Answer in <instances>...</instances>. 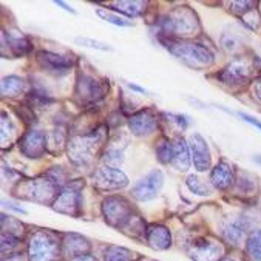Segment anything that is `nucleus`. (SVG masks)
<instances>
[{"label": "nucleus", "mask_w": 261, "mask_h": 261, "mask_svg": "<svg viewBox=\"0 0 261 261\" xmlns=\"http://www.w3.org/2000/svg\"><path fill=\"white\" fill-rule=\"evenodd\" d=\"M247 253L253 261H261V229L253 230L247 238Z\"/></svg>", "instance_id": "obj_25"}, {"label": "nucleus", "mask_w": 261, "mask_h": 261, "mask_svg": "<svg viewBox=\"0 0 261 261\" xmlns=\"http://www.w3.org/2000/svg\"><path fill=\"white\" fill-rule=\"evenodd\" d=\"M103 160H106L107 163H110V164H118V163L122 161V151H121L119 148L112 147V148L107 150L106 158H103Z\"/></svg>", "instance_id": "obj_32"}, {"label": "nucleus", "mask_w": 261, "mask_h": 261, "mask_svg": "<svg viewBox=\"0 0 261 261\" xmlns=\"http://www.w3.org/2000/svg\"><path fill=\"white\" fill-rule=\"evenodd\" d=\"M223 246L215 241H199L192 246L190 256L195 261H218L223 255Z\"/></svg>", "instance_id": "obj_15"}, {"label": "nucleus", "mask_w": 261, "mask_h": 261, "mask_svg": "<svg viewBox=\"0 0 261 261\" xmlns=\"http://www.w3.org/2000/svg\"><path fill=\"white\" fill-rule=\"evenodd\" d=\"M250 76V67L246 61L237 59L233 61L230 65H227L220 74L218 77L229 85H235V84H244Z\"/></svg>", "instance_id": "obj_14"}, {"label": "nucleus", "mask_w": 261, "mask_h": 261, "mask_svg": "<svg viewBox=\"0 0 261 261\" xmlns=\"http://www.w3.org/2000/svg\"><path fill=\"white\" fill-rule=\"evenodd\" d=\"M76 43L84 45V46H90V48H96L100 51H112V46H109L107 43H102V42H97V40H93L88 37H76Z\"/></svg>", "instance_id": "obj_31"}, {"label": "nucleus", "mask_w": 261, "mask_h": 261, "mask_svg": "<svg viewBox=\"0 0 261 261\" xmlns=\"http://www.w3.org/2000/svg\"><path fill=\"white\" fill-rule=\"evenodd\" d=\"M164 184V175L161 170H151L144 178H141L132 189V195L138 201H150L156 198Z\"/></svg>", "instance_id": "obj_7"}, {"label": "nucleus", "mask_w": 261, "mask_h": 261, "mask_svg": "<svg viewBox=\"0 0 261 261\" xmlns=\"http://www.w3.org/2000/svg\"><path fill=\"white\" fill-rule=\"evenodd\" d=\"M223 261H235V259H223Z\"/></svg>", "instance_id": "obj_40"}, {"label": "nucleus", "mask_w": 261, "mask_h": 261, "mask_svg": "<svg viewBox=\"0 0 261 261\" xmlns=\"http://www.w3.org/2000/svg\"><path fill=\"white\" fill-rule=\"evenodd\" d=\"M187 186H189V189L195 195H199V196H208V195H212V187L208 186L207 182H204L202 179H199L196 175H190L187 178Z\"/></svg>", "instance_id": "obj_26"}, {"label": "nucleus", "mask_w": 261, "mask_h": 261, "mask_svg": "<svg viewBox=\"0 0 261 261\" xmlns=\"http://www.w3.org/2000/svg\"><path fill=\"white\" fill-rule=\"evenodd\" d=\"M253 93H255L256 97L261 99V77L258 81H255V84H253Z\"/></svg>", "instance_id": "obj_35"}, {"label": "nucleus", "mask_w": 261, "mask_h": 261, "mask_svg": "<svg viewBox=\"0 0 261 261\" xmlns=\"http://www.w3.org/2000/svg\"><path fill=\"white\" fill-rule=\"evenodd\" d=\"M211 181L214 184V187L220 189V190H226L230 187V184L233 182V170L232 167L221 161L218 166H215V169L211 173Z\"/></svg>", "instance_id": "obj_18"}, {"label": "nucleus", "mask_w": 261, "mask_h": 261, "mask_svg": "<svg viewBox=\"0 0 261 261\" xmlns=\"http://www.w3.org/2000/svg\"><path fill=\"white\" fill-rule=\"evenodd\" d=\"M53 207H55V211L65 214V215H73V217L79 215V211H81L79 189H76L74 186L64 189L56 198V201L53 202Z\"/></svg>", "instance_id": "obj_11"}, {"label": "nucleus", "mask_w": 261, "mask_h": 261, "mask_svg": "<svg viewBox=\"0 0 261 261\" xmlns=\"http://www.w3.org/2000/svg\"><path fill=\"white\" fill-rule=\"evenodd\" d=\"M147 240L153 249L166 250L172 244V235L170 230L164 226H151L147 230Z\"/></svg>", "instance_id": "obj_17"}, {"label": "nucleus", "mask_w": 261, "mask_h": 261, "mask_svg": "<svg viewBox=\"0 0 261 261\" xmlns=\"http://www.w3.org/2000/svg\"><path fill=\"white\" fill-rule=\"evenodd\" d=\"M14 135V125L10 121V118H7V115H2V144L7 145V141L10 142L11 138Z\"/></svg>", "instance_id": "obj_30"}, {"label": "nucleus", "mask_w": 261, "mask_h": 261, "mask_svg": "<svg viewBox=\"0 0 261 261\" xmlns=\"http://www.w3.org/2000/svg\"><path fill=\"white\" fill-rule=\"evenodd\" d=\"M189 147L192 153V161L198 172H205L211 169L212 158H211V150L205 142V139L199 133H192L189 139Z\"/></svg>", "instance_id": "obj_9"}, {"label": "nucleus", "mask_w": 261, "mask_h": 261, "mask_svg": "<svg viewBox=\"0 0 261 261\" xmlns=\"http://www.w3.org/2000/svg\"><path fill=\"white\" fill-rule=\"evenodd\" d=\"M102 212L106 221L115 227H124L132 220V205L121 196H110L103 201Z\"/></svg>", "instance_id": "obj_6"}, {"label": "nucleus", "mask_w": 261, "mask_h": 261, "mask_svg": "<svg viewBox=\"0 0 261 261\" xmlns=\"http://www.w3.org/2000/svg\"><path fill=\"white\" fill-rule=\"evenodd\" d=\"M5 36L8 37V45L14 56H23L30 51V40L20 31H10L8 34L5 33Z\"/></svg>", "instance_id": "obj_21"}, {"label": "nucleus", "mask_w": 261, "mask_h": 261, "mask_svg": "<svg viewBox=\"0 0 261 261\" xmlns=\"http://www.w3.org/2000/svg\"><path fill=\"white\" fill-rule=\"evenodd\" d=\"M172 166L179 170L186 172L190 167V154H189V145L184 139H176L173 142V156H172Z\"/></svg>", "instance_id": "obj_19"}, {"label": "nucleus", "mask_w": 261, "mask_h": 261, "mask_svg": "<svg viewBox=\"0 0 261 261\" xmlns=\"http://www.w3.org/2000/svg\"><path fill=\"white\" fill-rule=\"evenodd\" d=\"M103 96L102 85L91 76L82 74L79 76L77 85H76V97L81 103H94Z\"/></svg>", "instance_id": "obj_10"}, {"label": "nucleus", "mask_w": 261, "mask_h": 261, "mask_svg": "<svg viewBox=\"0 0 261 261\" xmlns=\"http://www.w3.org/2000/svg\"><path fill=\"white\" fill-rule=\"evenodd\" d=\"M128 87H130L132 90H135V91H139V93H145V91H144V88H141V87H138V85H135V84H128Z\"/></svg>", "instance_id": "obj_38"}, {"label": "nucleus", "mask_w": 261, "mask_h": 261, "mask_svg": "<svg viewBox=\"0 0 261 261\" xmlns=\"http://www.w3.org/2000/svg\"><path fill=\"white\" fill-rule=\"evenodd\" d=\"M156 154L161 163L167 164L172 163V156H173V144H170L169 141H161L156 147Z\"/></svg>", "instance_id": "obj_29"}, {"label": "nucleus", "mask_w": 261, "mask_h": 261, "mask_svg": "<svg viewBox=\"0 0 261 261\" xmlns=\"http://www.w3.org/2000/svg\"><path fill=\"white\" fill-rule=\"evenodd\" d=\"M22 195L34 202H51L56 201V198L59 196V187L56 179L51 178H37V179H31L28 182H25L22 186Z\"/></svg>", "instance_id": "obj_4"}, {"label": "nucleus", "mask_w": 261, "mask_h": 261, "mask_svg": "<svg viewBox=\"0 0 261 261\" xmlns=\"http://www.w3.org/2000/svg\"><path fill=\"white\" fill-rule=\"evenodd\" d=\"M145 2H115L113 8L115 11H121L124 14H127L128 17H136L139 14H142V11L145 10Z\"/></svg>", "instance_id": "obj_23"}, {"label": "nucleus", "mask_w": 261, "mask_h": 261, "mask_svg": "<svg viewBox=\"0 0 261 261\" xmlns=\"http://www.w3.org/2000/svg\"><path fill=\"white\" fill-rule=\"evenodd\" d=\"M160 27L167 36H189L198 31L199 23L193 11L189 8H178L164 16L160 22Z\"/></svg>", "instance_id": "obj_2"}, {"label": "nucleus", "mask_w": 261, "mask_h": 261, "mask_svg": "<svg viewBox=\"0 0 261 261\" xmlns=\"http://www.w3.org/2000/svg\"><path fill=\"white\" fill-rule=\"evenodd\" d=\"M240 116H241L246 122H249V124H252V125H255L256 128H259V130H261V122H259V121H256L255 118H252V116H249V115H246V113H240Z\"/></svg>", "instance_id": "obj_34"}, {"label": "nucleus", "mask_w": 261, "mask_h": 261, "mask_svg": "<svg viewBox=\"0 0 261 261\" xmlns=\"http://www.w3.org/2000/svg\"><path fill=\"white\" fill-rule=\"evenodd\" d=\"M100 142V133L94 132L84 136H74L68 142V156L74 166H88L93 160V153Z\"/></svg>", "instance_id": "obj_3"}, {"label": "nucleus", "mask_w": 261, "mask_h": 261, "mask_svg": "<svg viewBox=\"0 0 261 261\" xmlns=\"http://www.w3.org/2000/svg\"><path fill=\"white\" fill-rule=\"evenodd\" d=\"M90 246L87 243L85 238H82L81 235H76V233H70L67 235V240L64 243V252L65 255L68 256H81V255H87Z\"/></svg>", "instance_id": "obj_20"}, {"label": "nucleus", "mask_w": 261, "mask_h": 261, "mask_svg": "<svg viewBox=\"0 0 261 261\" xmlns=\"http://www.w3.org/2000/svg\"><path fill=\"white\" fill-rule=\"evenodd\" d=\"M39 64L48 71H67L73 67V59L68 56H61L51 51H40L37 53Z\"/></svg>", "instance_id": "obj_16"}, {"label": "nucleus", "mask_w": 261, "mask_h": 261, "mask_svg": "<svg viewBox=\"0 0 261 261\" xmlns=\"http://www.w3.org/2000/svg\"><path fill=\"white\" fill-rule=\"evenodd\" d=\"M96 14H97L100 19H103L106 22H110V23H113V25H116V27H130V25H132V22L127 20L125 17L116 16V14H113L112 11H107V10L99 8V10H96Z\"/></svg>", "instance_id": "obj_27"}, {"label": "nucleus", "mask_w": 261, "mask_h": 261, "mask_svg": "<svg viewBox=\"0 0 261 261\" xmlns=\"http://www.w3.org/2000/svg\"><path fill=\"white\" fill-rule=\"evenodd\" d=\"M230 10L233 11V13H238V14H246V13H249L252 8L250 7H253V4L252 2H232L230 4Z\"/></svg>", "instance_id": "obj_33"}, {"label": "nucleus", "mask_w": 261, "mask_h": 261, "mask_svg": "<svg viewBox=\"0 0 261 261\" xmlns=\"http://www.w3.org/2000/svg\"><path fill=\"white\" fill-rule=\"evenodd\" d=\"M244 230H246V226H243L241 223H233L224 230V238L233 244H238L241 237L244 235Z\"/></svg>", "instance_id": "obj_28"}, {"label": "nucleus", "mask_w": 261, "mask_h": 261, "mask_svg": "<svg viewBox=\"0 0 261 261\" xmlns=\"http://www.w3.org/2000/svg\"><path fill=\"white\" fill-rule=\"evenodd\" d=\"M163 43L167 46V49L173 56L181 59L189 67L201 68V67L211 65L214 62V55L202 45L184 43V42H172V40H163Z\"/></svg>", "instance_id": "obj_1"}, {"label": "nucleus", "mask_w": 261, "mask_h": 261, "mask_svg": "<svg viewBox=\"0 0 261 261\" xmlns=\"http://www.w3.org/2000/svg\"><path fill=\"white\" fill-rule=\"evenodd\" d=\"M56 5H58V7H62V8H64L65 11H70V13H73V14H76V11H74V10H73L71 7H68L67 4H64V2H61V0H58V2H56Z\"/></svg>", "instance_id": "obj_37"}, {"label": "nucleus", "mask_w": 261, "mask_h": 261, "mask_svg": "<svg viewBox=\"0 0 261 261\" xmlns=\"http://www.w3.org/2000/svg\"><path fill=\"white\" fill-rule=\"evenodd\" d=\"M19 147L27 158L37 160L46 150V136L39 130H31L20 139Z\"/></svg>", "instance_id": "obj_12"}, {"label": "nucleus", "mask_w": 261, "mask_h": 261, "mask_svg": "<svg viewBox=\"0 0 261 261\" xmlns=\"http://www.w3.org/2000/svg\"><path fill=\"white\" fill-rule=\"evenodd\" d=\"M8 261H22L19 255H8Z\"/></svg>", "instance_id": "obj_39"}, {"label": "nucleus", "mask_w": 261, "mask_h": 261, "mask_svg": "<svg viewBox=\"0 0 261 261\" xmlns=\"http://www.w3.org/2000/svg\"><path fill=\"white\" fill-rule=\"evenodd\" d=\"M59 244L46 232H36L30 241V261H58Z\"/></svg>", "instance_id": "obj_5"}, {"label": "nucleus", "mask_w": 261, "mask_h": 261, "mask_svg": "<svg viewBox=\"0 0 261 261\" xmlns=\"http://www.w3.org/2000/svg\"><path fill=\"white\" fill-rule=\"evenodd\" d=\"M103 261H133V252L119 246H109L103 252Z\"/></svg>", "instance_id": "obj_22"}, {"label": "nucleus", "mask_w": 261, "mask_h": 261, "mask_svg": "<svg viewBox=\"0 0 261 261\" xmlns=\"http://www.w3.org/2000/svg\"><path fill=\"white\" fill-rule=\"evenodd\" d=\"M147 261H150V259H147Z\"/></svg>", "instance_id": "obj_41"}, {"label": "nucleus", "mask_w": 261, "mask_h": 261, "mask_svg": "<svg viewBox=\"0 0 261 261\" xmlns=\"http://www.w3.org/2000/svg\"><path fill=\"white\" fill-rule=\"evenodd\" d=\"M23 88H25V82H23V79H20L17 76H8L2 82V94L4 96H17L19 93L23 91Z\"/></svg>", "instance_id": "obj_24"}, {"label": "nucleus", "mask_w": 261, "mask_h": 261, "mask_svg": "<svg viewBox=\"0 0 261 261\" xmlns=\"http://www.w3.org/2000/svg\"><path fill=\"white\" fill-rule=\"evenodd\" d=\"M128 127L133 135L145 136L156 130V127H158V118H156V115L150 109L141 110L128 119Z\"/></svg>", "instance_id": "obj_13"}, {"label": "nucleus", "mask_w": 261, "mask_h": 261, "mask_svg": "<svg viewBox=\"0 0 261 261\" xmlns=\"http://www.w3.org/2000/svg\"><path fill=\"white\" fill-rule=\"evenodd\" d=\"M93 184L99 190H107V192L119 190V189H124L128 184V178L119 169L103 167V169H99L93 175Z\"/></svg>", "instance_id": "obj_8"}, {"label": "nucleus", "mask_w": 261, "mask_h": 261, "mask_svg": "<svg viewBox=\"0 0 261 261\" xmlns=\"http://www.w3.org/2000/svg\"><path fill=\"white\" fill-rule=\"evenodd\" d=\"M73 261H96V259L93 256H90V255H81V256L73 258Z\"/></svg>", "instance_id": "obj_36"}]
</instances>
